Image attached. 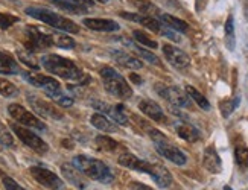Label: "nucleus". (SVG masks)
<instances>
[{
    "instance_id": "obj_32",
    "label": "nucleus",
    "mask_w": 248,
    "mask_h": 190,
    "mask_svg": "<svg viewBox=\"0 0 248 190\" xmlns=\"http://www.w3.org/2000/svg\"><path fill=\"white\" fill-rule=\"evenodd\" d=\"M17 55H18V59L23 62V64H26L28 67H31V69H38L40 67V64L37 62V59H35V57H34V52H31V50H28L26 47L25 49H21V50H18L17 52Z\"/></svg>"
},
{
    "instance_id": "obj_15",
    "label": "nucleus",
    "mask_w": 248,
    "mask_h": 190,
    "mask_svg": "<svg viewBox=\"0 0 248 190\" xmlns=\"http://www.w3.org/2000/svg\"><path fill=\"white\" fill-rule=\"evenodd\" d=\"M139 110L142 111L143 114H146L149 119H153L154 122H160V123H166V114L165 111L161 110V107L151 99H142L139 102Z\"/></svg>"
},
{
    "instance_id": "obj_29",
    "label": "nucleus",
    "mask_w": 248,
    "mask_h": 190,
    "mask_svg": "<svg viewBox=\"0 0 248 190\" xmlns=\"http://www.w3.org/2000/svg\"><path fill=\"white\" fill-rule=\"evenodd\" d=\"M52 43L53 46H57V47H61V49H73L75 46H77V43H75V40L66 34H52Z\"/></svg>"
},
{
    "instance_id": "obj_28",
    "label": "nucleus",
    "mask_w": 248,
    "mask_h": 190,
    "mask_svg": "<svg viewBox=\"0 0 248 190\" xmlns=\"http://www.w3.org/2000/svg\"><path fill=\"white\" fill-rule=\"evenodd\" d=\"M49 2L64 9V11L72 13V14H85V11H87V9H84L81 6H78L77 3H73L72 0H49Z\"/></svg>"
},
{
    "instance_id": "obj_34",
    "label": "nucleus",
    "mask_w": 248,
    "mask_h": 190,
    "mask_svg": "<svg viewBox=\"0 0 248 190\" xmlns=\"http://www.w3.org/2000/svg\"><path fill=\"white\" fill-rule=\"evenodd\" d=\"M241 103V98L239 96H236L234 99H233V102L232 101H224L222 103H221V111H222V116L224 117H229V116L238 108V105Z\"/></svg>"
},
{
    "instance_id": "obj_43",
    "label": "nucleus",
    "mask_w": 248,
    "mask_h": 190,
    "mask_svg": "<svg viewBox=\"0 0 248 190\" xmlns=\"http://www.w3.org/2000/svg\"><path fill=\"white\" fill-rule=\"evenodd\" d=\"M224 190H233V189H232L230 186H225V187H224Z\"/></svg>"
},
{
    "instance_id": "obj_3",
    "label": "nucleus",
    "mask_w": 248,
    "mask_h": 190,
    "mask_svg": "<svg viewBox=\"0 0 248 190\" xmlns=\"http://www.w3.org/2000/svg\"><path fill=\"white\" fill-rule=\"evenodd\" d=\"M72 164L75 167H78L85 176H89L90 179H94V181H98V183L110 184L114 179L111 169L104 161L96 160V158H92L87 155H77L73 158Z\"/></svg>"
},
{
    "instance_id": "obj_30",
    "label": "nucleus",
    "mask_w": 248,
    "mask_h": 190,
    "mask_svg": "<svg viewBox=\"0 0 248 190\" xmlns=\"http://www.w3.org/2000/svg\"><path fill=\"white\" fill-rule=\"evenodd\" d=\"M125 41V44L131 47L136 54H139L140 57H142L145 61L151 62V64H158V58L154 55V54H151V52H148L146 49H142V46H139V44H134L131 40H124Z\"/></svg>"
},
{
    "instance_id": "obj_17",
    "label": "nucleus",
    "mask_w": 248,
    "mask_h": 190,
    "mask_svg": "<svg viewBox=\"0 0 248 190\" xmlns=\"http://www.w3.org/2000/svg\"><path fill=\"white\" fill-rule=\"evenodd\" d=\"M61 172L64 175V178L67 179V181L70 184H73L75 187H78L81 190H84L85 187H87V183H85L84 179V174L79 171L78 167H75L73 164H62L61 166Z\"/></svg>"
},
{
    "instance_id": "obj_8",
    "label": "nucleus",
    "mask_w": 248,
    "mask_h": 190,
    "mask_svg": "<svg viewBox=\"0 0 248 190\" xmlns=\"http://www.w3.org/2000/svg\"><path fill=\"white\" fill-rule=\"evenodd\" d=\"M11 130L14 131V134H17L18 139L23 142L28 147H31L32 151H35L37 154L43 155L46 154L49 151V146L47 143L41 139V137H38L37 134L32 132L29 128H25L23 125L20 123H11Z\"/></svg>"
},
{
    "instance_id": "obj_13",
    "label": "nucleus",
    "mask_w": 248,
    "mask_h": 190,
    "mask_svg": "<svg viewBox=\"0 0 248 190\" xmlns=\"http://www.w3.org/2000/svg\"><path fill=\"white\" fill-rule=\"evenodd\" d=\"M155 90L161 98L166 99L168 102H170L172 105H175V107H189L190 105L187 94L185 91H181L178 87L161 86V84H158V86L155 87Z\"/></svg>"
},
{
    "instance_id": "obj_6",
    "label": "nucleus",
    "mask_w": 248,
    "mask_h": 190,
    "mask_svg": "<svg viewBox=\"0 0 248 190\" xmlns=\"http://www.w3.org/2000/svg\"><path fill=\"white\" fill-rule=\"evenodd\" d=\"M149 137L153 139L154 145H155V149L157 152L161 155V157H165L166 160L172 161L174 164L177 166H185L187 163V157L186 154L180 151L177 146L172 145L166 137L161 134L158 130H151L149 131Z\"/></svg>"
},
{
    "instance_id": "obj_7",
    "label": "nucleus",
    "mask_w": 248,
    "mask_h": 190,
    "mask_svg": "<svg viewBox=\"0 0 248 190\" xmlns=\"http://www.w3.org/2000/svg\"><path fill=\"white\" fill-rule=\"evenodd\" d=\"M23 78H25L29 84H32L34 87L41 88L52 101H53V99H57V98L60 96V94L62 93L60 82H58L57 79H53L52 76L41 75V73H29V72H25V73H23Z\"/></svg>"
},
{
    "instance_id": "obj_10",
    "label": "nucleus",
    "mask_w": 248,
    "mask_h": 190,
    "mask_svg": "<svg viewBox=\"0 0 248 190\" xmlns=\"http://www.w3.org/2000/svg\"><path fill=\"white\" fill-rule=\"evenodd\" d=\"M53 46L52 43V37L41 32L40 29L34 26H28L25 28V47L31 52H38L43 49H47Z\"/></svg>"
},
{
    "instance_id": "obj_11",
    "label": "nucleus",
    "mask_w": 248,
    "mask_h": 190,
    "mask_svg": "<svg viewBox=\"0 0 248 190\" xmlns=\"http://www.w3.org/2000/svg\"><path fill=\"white\" fill-rule=\"evenodd\" d=\"M26 99L31 105V108L34 110L37 114H40L41 117L52 119V120H62L64 119V114L53 103L35 96V94H28Z\"/></svg>"
},
{
    "instance_id": "obj_37",
    "label": "nucleus",
    "mask_w": 248,
    "mask_h": 190,
    "mask_svg": "<svg viewBox=\"0 0 248 190\" xmlns=\"http://www.w3.org/2000/svg\"><path fill=\"white\" fill-rule=\"evenodd\" d=\"M0 145H3L6 147H11L14 145V139L13 135L9 134V131L5 128V126L0 123Z\"/></svg>"
},
{
    "instance_id": "obj_44",
    "label": "nucleus",
    "mask_w": 248,
    "mask_h": 190,
    "mask_svg": "<svg viewBox=\"0 0 248 190\" xmlns=\"http://www.w3.org/2000/svg\"><path fill=\"white\" fill-rule=\"evenodd\" d=\"M98 2H101V3H107L108 0H98Z\"/></svg>"
},
{
    "instance_id": "obj_21",
    "label": "nucleus",
    "mask_w": 248,
    "mask_h": 190,
    "mask_svg": "<svg viewBox=\"0 0 248 190\" xmlns=\"http://www.w3.org/2000/svg\"><path fill=\"white\" fill-rule=\"evenodd\" d=\"M90 123L94 126V128H98L99 131H104V132H116L117 130H119V126H117L113 120H110L107 116L99 114V113L92 116Z\"/></svg>"
},
{
    "instance_id": "obj_35",
    "label": "nucleus",
    "mask_w": 248,
    "mask_h": 190,
    "mask_svg": "<svg viewBox=\"0 0 248 190\" xmlns=\"http://www.w3.org/2000/svg\"><path fill=\"white\" fill-rule=\"evenodd\" d=\"M234 158H236V163L239 166H245L248 164V147L244 145L236 146L234 149Z\"/></svg>"
},
{
    "instance_id": "obj_5",
    "label": "nucleus",
    "mask_w": 248,
    "mask_h": 190,
    "mask_svg": "<svg viewBox=\"0 0 248 190\" xmlns=\"http://www.w3.org/2000/svg\"><path fill=\"white\" fill-rule=\"evenodd\" d=\"M101 79L104 82L105 90L108 91L110 94H113L114 98L126 101L133 96V88L131 86L126 82V79L119 75L113 67H102L101 72Z\"/></svg>"
},
{
    "instance_id": "obj_36",
    "label": "nucleus",
    "mask_w": 248,
    "mask_h": 190,
    "mask_svg": "<svg viewBox=\"0 0 248 190\" xmlns=\"http://www.w3.org/2000/svg\"><path fill=\"white\" fill-rule=\"evenodd\" d=\"M17 22H18V17L6 14V13H0V29H8L13 25H16Z\"/></svg>"
},
{
    "instance_id": "obj_40",
    "label": "nucleus",
    "mask_w": 248,
    "mask_h": 190,
    "mask_svg": "<svg viewBox=\"0 0 248 190\" xmlns=\"http://www.w3.org/2000/svg\"><path fill=\"white\" fill-rule=\"evenodd\" d=\"M129 189H131V190H154V189H151L149 186L142 184V183H139V181L129 183Z\"/></svg>"
},
{
    "instance_id": "obj_39",
    "label": "nucleus",
    "mask_w": 248,
    "mask_h": 190,
    "mask_svg": "<svg viewBox=\"0 0 248 190\" xmlns=\"http://www.w3.org/2000/svg\"><path fill=\"white\" fill-rule=\"evenodd\" d=\"M53 101H55L58 105H61V107H64V108H69L73 105V98L67 96V94H64V93H61L60 96L57 99H53Z\"/></svg>"
},
{
    "instance_id": "obj_42",
    "label": "nucleus",
    "mask_w": 248,
    "mask_h": 190,
    "mask_svg": "<svg viewBox=\"0 0 248 190\" xmlns=\"http://www.w3.org/2000/svg\"><path fill=\"white\" fill-rule=\"evenodd\" d=\"M131 79H133L134 82H137V84H140V82H142V81H140V79H139V78H137V76L134 75V73H133V75H131Z\"/></svg>"
},
{
    "instance_id": "obj_9",
    "label": "nucleus",
    "mask_w": 248,
    "mask_h": 190,
    "mask_svg": "<svg viewBox=\"0 0 248 190\" xmlns=\"http://www.w3.org/2000/svg\"><path fill=\"white\" fill-rule=\"evenodd\" d=\"M8 113L16 122H18L20 125L28 126V128H34L38 131H46L47 126L45 125V122H41L35 114H32L31 111H28L25 107H21L18 103H11L8 107Z\"/></svg>"
},
{
    "instance_id": "obj_20",
    "label": "nucleus",
    "mask_w": 248,
    "mask_h": 190,
    "mask_svg": "<svg viewBox=\"0 0 248 190\" xmlns=\"http://www.w3.org/2000/svg\"><path fill=\"white\" fill-rule=\"evenodd\" d=\"M175 131L177 134L181 137L183 140L186 142H197L200 140V131L193 126L192 123H187V122H177L175 123Z\"/></svg>"
},
{
    "instance_id": "obj_2",
    "label": "nucleus",
    "mask_w": 248,
    "mask_h": 190,
    "mask_svg": "<svg viewBox=\"0 0 248 190\" xmlns=\"http://www.w3.org/2000/svg\"><path fill=\"white\" fill-rule=\"evenodd\" d=\"M41 66L45 67L52 75H57L62 79L67 81H84L87 82L89 78L84 75V72L75 64L72 59H67L64 57L49 54L41 58Z\"/></svg>"
},
{
    "instance_id": "obj_25",
    "label": "nucleus",
    "mask_w": 248,
    "mask_h": 190,
    "mask_svg": "<svg viewBox=\"0 0 248 190\" xmlns=\"http://www.w3.org/2000/svg\"><path fill=\"white\" fill-rule=\"evenodd\" d=\"M186 93H187V96L192 101L197 102V105H198L200 108H202L204 111H209L210 110V102L207 101V98H204L197 88H193L192 86H186Z\"/></svg>"
},
{
    "instance_id": "obj_16",
    "label": "nucleus",
    "mask_w": 248,
    "mask_h": 190,
    "mask_svg": "<svg viewBox=\"0 0 248 190\" xmlns=\"http://www.w3.org/2000/svg\"><path fill=\"white\" fill-rule=\"evenodd\" d=\"M82 25H85L89 29L99 30V32H114L121 28L114 20L110 18H84Z\"/></svg>"
},
{
    "instance_id": "obj_18",
    "label": "nucleus",
    "mask_w": 248,
    "mask_h": 190,
    "mask_svg": "<svg viewBox=\"0 0 248 190\" xmlns=\"http://www.w3.org/2000/svg\"><path fill=\"white\" fill-rule=\"evenodd\" d=\"M111 58L117 62V64H121L125 69L137 70V69H142V66H143V62L140 61L137 57L129 55L122 50H111Z\"/></svg>"
},
{
    "instance_id": "obj_19",
    "label": "nucleus",
    "mask_w": 248,
    "mask_h": 190,
    "mask_svg": "<svg viewBox=\"0 0 248 190\" xmlns=\"http://www.w3.org/2000/svg\"><path fill=\"white\" fill-rule=\"evenodd\" d=\"M202 164L212 174H219L221 172L222 163H221V158H219L217 149H215L213 146L206 147V151H204V155H202Z\"/></svg>"
},
{
    "instance_id": "obj_22",
    "label": "nucleus",
    "mask_w": 248,
    "mask_h": 190,
    "mask_svg": "<svg viewBox=\"0 0 248 190\" xmlns=\"http://www.w3.org/2000/svg\"><path fill=\"white\" fill-rule=\"evenodd\" d=\"M0 73L2 75H17V73H20L17 61L5 52H0Z\"/></svg>"
},
{
    "instance_id": "obj_31",
    "label": "nucleus",
    "mask_w": 248,
    "mask_h": 190,
    "mask_svg": "<svg viewBox=\"0 0 248 190\" xmlns=\"http://www.w3.org/2000/svg\"><path fill=\"white\" fill-rule=\"evenodd\" d=\"M133 37H134V40L137 41L140 46H145V47H149V49H157L158 47L157 41L154 38H151L146 32H143V30H140V29L134 30Z\"/></svg>"
},
{
    "instance_id": "obj_14",
    "label": "nucleus",
    "mask_w": 248,
    "mask_h": 190,
    "mask_svg": "<svg viewBox=\"0 0 248 190\" xmlns=\"http://www.w3.org/2000/svg\"><path fill=\"white\" fill-rule=\"evenodd\" d=\"M163 54L169 61V64H172L177 69H185L190 64V58L186 52H183L181 49L172 44H163Z\"/></svg>"
},
{
    "instance_id": "obj_12",
    "label": "nucleus",
    "mask_w": 248,
    "mask_h": 190,
    "mask_svg": "<svg viewBox=\"0 0 248 190\" xmlns=\"http://www.w3.org/2000/svg\"><path fill=\"white\" fill-rule=\"evenodd\" d=\"M29 172L37 183H40L41 186H45L50 190H61L64 186L62 179L57 174H53L52 171H49V169H46V167L32 166L29 169Z\"/></svg>"
},
{
    "instance_id": "obj_38",
    "label": "nucleus",
    "mask_w": 248,
    "mask_h": 190,
    "mask_svg": "<svg viewBox=\"0 0 248 190\" xmlns=\"http://www.w3.org/2000/svg\"><path fill=\"white\" fill-rule=\"evenodd\" d=\"M2 183H3L6 190H26L25 187H21L16 179H13L11 176H6L3 174H2Z\"/></svg>"
},
{
    "instance_id": "obj_33",
    "label": "nucleus",
    "mask_w": 248,
    "mask_h": 190,
    "mask_svg": "<svg viewBox=\"0 0 248 190\" xmlns=\"http://www.w3.org/2000/svg\"><path fill=\"white\" fill-rule=\"evenodd\" d=\"M0 94L5 98H11V96H14V94H17V87L8 79L0 78Z\"/></svg>"
},
{
    "instance_id": "obj_23",
    "label": "nucleus",
    "mask_w": 248,
    "mask_h": 190,
    "mask_svg": "<svg viewBox=\"0 0 248 190\" xmlns=\"http://www.w3.org/2000/svg\"><path fill=\"white\" fill-rule=\"evenodd\" d=\"M158 18L161 23H165L168 28H170L172 30H177V32H186V30L189 29L187 23L185 22V20H180L174 15H169V14H158Z\"/></svg>"
},
{
    "instance_id": "obj_26",
    "label": "nucleus",
    "mask_w": 248,
    "mask_h": 190,
    "mask_svg": "<svg viewBox=\"0 0 248 190\" xmlns=\"http://www.w3.org/2000/svg\"><path fill=\"white\" fill-rule=\"evenodd\" d=\"M107 114H110L111 119L114 122H117V125H122V126H126L128 125V117H126V113H125V107H124V105H113V107L108 108Z\"/></svg>"
},
{
    "instance_id": "obj_4",
    "label": "nucleus",
    "mask_w": 248,
    "mask_h": 190,
    "mask_svg": "<svg viewBox=\"0 0 248 190\" xmlns=\"http://www.w3.org/2000/svg\"><path fill=\"white\" fill-rule=\"evenodd\" d=\"M26 14L40 20V22H43V23L52 26V28L64 30V32H69V34H78L79 32V28L77 23L66 18V17L57 14V13L49 11V9L38 8V6H29V8H26Z\"/></svg>"
},
{
    "instance_id": "obj_1",
    "label": "nucleus",
    "mask_w": 248,
    "mask_h": 190,
    "mask_svg": "<svg viewBox=\"0 0 248 190\" xmlns=\"http://www.w3.org/2000/svg\"><path fill=\"white\" fill-rule=\"evenodd\" d=\"M119 164H122L124 167L131 169V171H137V172H142V174H148L151 178L154 179L155 184L160 189H166L172 184V175L168 169L160 164V163H149L145 161L142 158L136 157L134 154H129V152H124L119 155L117 158Z\"/></svg>"
},
{
    "instance_id": "obj_24",
    "label": "nucleus",
    "mask_w": 248,
    "mask_h": 190,
    "mask_svg": "<svg viewBox=\"0 0 248 190\" xmlns=\"http://www.w3.org/2000/svg\"><path fill=\"white\" fill-rule=\"evenodd\" d=\"M94 143L98 146V149L105 152H116L121 147V145L108 135H98L94 139Z\"/></svg>"
},
{
    "instance_id": "obj_27",
    "label": "nucleus",
    "mask_w": 248,
    "mask_h": 190,
    "mask_svg": "<svg viewBox=\"0 0 248 190\" xmlns=\"http://www.w3.org/2000/svg\"><path fill=\"white\" fill-rule=\"evenodd\" d=\"M225 46L229 50H234L236 46V37H234V20L233 15H229L225 22Z\"/></svg>"
},
{
    "instance_id": "obj_41",
    "label": "nucleus",
    "mask_w": 248,
    "mask_h": 190,
    "mask_svg": "<svg viewBox=\"0 0 248 190\" xmlns=\"http://www.w3.org/2000/svg\"><path fill=\"white\" fill-rule=\"evenodd\" d=\"M73 3H77L78 6L84 8V9H89L93 6V0H72Z\"/></svg>"
}]
</instances>
